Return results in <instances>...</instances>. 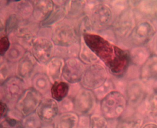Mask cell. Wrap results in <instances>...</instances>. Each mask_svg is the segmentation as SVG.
<instances>
[{"label": "cell", "instance_id": "1", "mask_svg": "<svg viewBox=\"0 0 157 128\" xmlns=\"http://www.w3.org/2000/svg\"><path fill=\"white\" fill-rule=\"evenodd\" d=\"M82 38L113 77H124L131 64L128 49L119 46L96 33H85Z\"/></svg>", "mask_w": 157, "mask_h": 128}, {"label": "cell", "instance_id": "2", "mask_svg": "<svg viewBox=\"0 0 157 128\" xmlns=\"http://www.w3.org/2000/svg\"><path fill=\"white\" fill-rule=\"evenodd\" d=\"M85 13L87 16L92 33H99L110 29L114 14L107 3L99 1H85Z\"/></svg>", "mask_w": 157, "mask_h": 128}, {"label": "cell", "instance_id": "3", "mask_svg": "<svg viewBox=\"0 0 157 128\" xmlns=\"http://www.w3.org/2000/svg\"><path fill=\"white\" fill-rule=\"evenodd\" d=\"M127 107L124 94L117 90L111 91L99 102L101 114L110 121L120 119L125 113Z\"/></svg>", "mask_w": 157, "mask_h": 128}, {"label": "cell", "instance_id": "4", "mask_svg": "<svg viewBox=\"0 0 157 128\" xmlns=\"http://www.w3.org/2000/svg\"><path fill=\"white\" fill-rule=\"evenodd\" d=\"M81 37L75 24L67 19L53 26L51 33V40L56 46H71L80 42Z\"/></svg>", "mask_w": 157, "mask_h": 128}, {"label": "cell", "instance_id": "5", "mask_svg": "<svg viewBox=\"0 0 157 128\" xmlns=\"http://www.w3.org/2000/svg\"><path fill=\"white\" fill-rule=\"evenodd\" d=\"M131 7L114 16L110 29L114 38L118 40H127L137 23L135 13Z\"/></svg>", "mask_w": 157, "mask_h": 128}, {"label": "cell", "instance_id": "6", "mask_svg": "<svg viewBox=\"0 0 157 128\" xmlns=\"http://www.w3.org/2000/svg\"><path fill=\"white\" fill-rule=\"evenodd\" d=\"M150 90L149 86L140 78L128 81L124 93L128 107L132 110H137L145 100Z\"/></svg>", "mask_w": 157, "mask_h": 128}, {"label": "cell", "instance_id": "7", "mask_svg": "<svg viewBox=\"0 0 157 128\" xmlns=\"http://www.w3.org/2000/svg\"><path fill=\"white\" fill-rule=\"evenodd\" d=\"M108 72L101 62L87 65L80 84L83 88L94 91L101 87L108 78Z\"/></svg>", "mask_w": 157, "mask_h": 128}, {"label": "cell", "instance_id": "8", "mask_svg": "<svg viewBox=\"0 0 157 128\" xmlns=\"http://www.w3.org/2000/svg\"><path fill=\"white\" fill-rule=\"evenodd\" d=\"M43 96L33 87L26 88L15 104V110L19 118L36 113Z\"/></svg>", "mask_w": 157, "mask_h": 128}, {"label": "cell", "instance_id": "9", "mask_svg": "<svg viewBox=\"0 0 157 128\" xmlns=\"http://www.w3.org/2000/svg\"><path fill=\"white\" fill-rule=\"evenodd\" d=\"M38 31L39 26L37 23L22 22L16 31L10 36L11 38H14L11 42L17 43L25 50H29L31 49L34 40L37 38Z\"/></svg>", "mask_w": 157, "mask_h": 128}, {"label": "cell", "instance_id": "10", "mask_svg": "<svg viewBox=\"0 0 157 128\" xmlns=\"http://www.w3.org/2000/svg\"><path fill=\"white\" fill-rule=\"evenodd\" d=\"M72 99L74 105L73 112L78 116H90L93 114L97 104L93 91L82 87Z\"/></svg>", "mask_w": 157, "mask_h": 128}, {"label": "cell", "instance_id": "11", "mask_svg": "<svg viewBox=\"0 0 157 128\" xmlns=\"http://www.w3.org/2000/svg\"><path fill=\"white\" fill-rule=\"evenodd\" d=\"M157 28L152 22L144 20L137 22L127 40L135 46L147 45L156 32Z\"/></svg>", "mask_w": 157, "mask_h": 128}, {"label": "cell", "instance_id": "12", "mask_svg": "<svg viewBox=\"0 0 157 128\" xmlns=\"http://www.w3.org/2000/svg\"><path fill=\"white\" fill-rule=\"evenodd\" d=\"M31 53L39 64L47 65L55 56V45L51 39L44 36L39 37L33 44Z\"/></svg>", "mask_w": 157, "mask_h": 128}, {"label": "cell", "instance_id": "13", "mask_svg": "<svg viewBox=\"0 0 157 128\" xmlns=\"http://www.w3.org/2000/svg\"><path fill=\"white\" fill-rule=\"evenodd\" d=\"M86 65L78 58L66 59L63 66L62 76L64 80L70 84H79L83 76Z\"/></svg>", "mask_w": 157, "mask_h": 128}, {"label": "cell", "instance_id": "14", "mask_svg": "<svg viewBox=\"0 0 157 128\" xmlns=\"http://www.w3.org/2000/svg\"><path fill=\"white\" fill-rule=\"evenodd\" d=\"M26 88L24 81L17 76L11 77L1 87L2 99L8 104H15Z\"/></svg>", "mask_w": 157, "mask_h": 128}, {"label": "cell", "instance_id": "15", "mask_svg": "<svg viewBox=\"0 0 157 128\" xmlns=\"http://www.w3.org/2000/svg\"><path fill=\"white\" fill-rule=\"evenodd\" d=\"M36 113L42 124L50 125L59 115V104L52 97H45L42 98Z\"/></svg>", "mask_w": 157, "mask_h": 128}, {"label": "cell", "instance_id": "16", "mask_svg": "<svg viewBox=\"0 0 157 128\" xmlns=\"http://www.w3.org/2000/svg\"><path fill=\"white\" fill-rule=\"evenodd\" d=\"M37 61L30 52H26L22 58L17 62L16 76L24 81L31 78L37 65Z\"/></svg>", "mask_w": 157, "mask_h": 128}, {"label": "cell", "instance_id": "17", "mask_svg": "<svg viewBox=\"0 0 157 128\" xmlns=\"http://www.w3.org/2000/svg\"><path fill=\"white\" fill-rule=\"evenodd\" d=\"M69 1H53L54 7L50 16L40 23L41 27L47 28L63 21L66 18Z\"/></svg>", "mask_w": 157, "mask_h": 128}, {"label": "cell", "instance_id": "18", "mask_svg": "<svg viewBox=\"0 0 157 128\" xmlns=\"http://www.w3.org/2000/svg\"><path fill=\"white\" fill-rule=\"evenodd\" d=\"M140 79L148 86L157 80V55L152 54L140 68Z\"/></svg>", "mask_w": 157, "mask_h": 128}, {"label": "cell", "instance_id": "19", "mask_svg": "<svg viewBox=\"0 0 157 128\" xmlns=\"http://www.w3.org/2000/svg\"><path fill=\"white\" fill-rule=\"evenodd\" d=\"M32 17L36 23L40 24L46 20L53 11V1H34Z\"/></svg>", "mask_w": 157, "mask_h": 128}, {"label": "cell", "instance_id": "20", "mask_svg": "<svg viewBox=\"0 0 157 128\" xmlns=\"http://www.w3.org/2000/svg\"><path fill=\"white\" fill-rule=\"evenodd\" d=\"M144 122V116L138 111L134 110L132 113L123 115L119 119L115 128H142Z\"/></svg>", "mask_w": 157, "mask_h": 128}, {"label": "cell", "instance_id": "21", "mask_svg": "<svg viewBox=\"0 0 157 128\" xmlns=\"http://www.w3.org/2000/svg\"><path fill=\"white\" fill-rule=\"evenodd\" d=\"M129 50L131 64L140 68L152 55L147 45L132 46Z\"/></svg>", "mask_w": 157, "mask_h": 128}, {"label": "cell", "instance_id": "22", "mask_svg": "<svg viewBox=\"0 0 157 128\" xmlns=\"http://www.w3.org/2000/svg\"><path fill=\"white\" fill-rule=\"evenodd\" d=\"M141 106H144L142 114L145 115L153 122H157V90L151 88Z\"/></svg>", "mask_w": 157, "mask_h": 128}, {"label": "cell", "instance_id": "23", "mask_svg": "<svg viewBox=\"0 0 157 128\" xmlns=\"http://www.w3.org/2000/svg\"><path fill=\"white\" fill-rule=\"evenodd\" d=\"M64 64L63 58L54 56L46 65V74L52 84L61 79Z\"/></svg>", "mask_w": 157, "mask_h": 128}, {"label": "cell", "instance_id": "24", "mask_svg": "<svg viewBox=\"0 0 157 128\" xmlns=\"http://www.w3.org/2000/svg\"><path fill=\"white\" fill-rule=\"evenodd\" d=\"M32 87L36 90L42 96H47L50 93L52 82L46 73L37 72L32 78Z\"/></svg>", "mask_w": 157, "mask_h": 128}, {"label": "cell", "instance_id": "25", "mask_svg": "<svg viewBox=\"0 0 157 128\" xmlns=\"http://www.w3.org/2000/svg\"><path fill=\"white\" fill-rule=\"evenodd\" d=\"M78 116L74 112L62 113L54 122V128H78Z\"/></svg>", "mask_w": 157, "mask_h": 128}, {"label": "cell", "instance_id": "26", "mask_svg": "<svg viewBox=\"0 0 157 128\" xmlns=\"http://www.w3.org/2000/svg\"><path fill=\"white\" fill-rule=\"evenodd\" d=\"M33 12V4L29 1H21L14 6V13H15L22 22H27L32 17Z\"/></svg>", "mask_w": 157, "mask_h": 128}, {"label": "cell", "instance_id": "27", "mask_svg": "<svg viewBox=\"0 0 157 128\" xmlns=\"http://www.w3.org/2000/svg\"><path fill=\"white\" fill-rule=\"evenodd\" d=\"M70 85L66 81H56L52 84L50 88L52 98L55 100L56 102H59L67 97Z\"/></svg>", "mask_w": 157, "mask_h": 128}, {"label": "cell", "instance_id": "28", "mask_svg": "<svg viewBox=\"0 0 157 128\" xmlns=\"http://www.w3.org/2000/svg\"><path fill=\"white\" fill-rule=\"evenodd\" d=\"M78 58L86 66L100 62L94 52L89 48L81 37Z\"/></svg>", "mask_w": 157, "mask_h": 128}, {"label": "cell", "instance_id": "29", "mask_svg": "<svg viewBox=\"0 0 157 128\" xmlns=\"http://www.w3.org/2000/svg\"><path fill=\"white\" fill-rule=\"evenodd\" d=\"M25 49L19 44L11 42V45L5 55L6 61L10 64L18 62L25 54Z\"/></svg>", "mask_w": 157, "mask_h": 128}, {"label": "cell", "instance_id": "30", "mask_svg": "<svg viewBox=\"0 0 157 128\" xmlns=\"http://www.w3.org/2000/svg\"><path fill=\"white\" fill-rule=\"evenodd\" d=\"M136 10L143 16H155L157 9V1H138L136 4Z\"/></svg>", "mask_w": 157, "mask_h": 128}, {"label": "cell", "instance_id": "31", "mask_svg": "<svg viewBox=\"0 0 157 128\" xmlns=\"http://www.w3.org/2000/svg\"><path fill=\"white\" fill-rule=\"evenodd\" d=\"M115 90H116V88L114 80L108 77V78L101 87L95 89L93 92L97 101L100 102L102 98Z\"/></svg>", "mask_w": 157, "mask_h": 128}, {"label": "cell", "instance_id": "32", "mask_svg": "<svg viewBox=\"0 0 157 128\" xmlns=\"http://www.w3.org/2000/svg\"><path fill=\"white\" fill-rule=\"evenodd\" d=\"M90 128H110L109 121L101 114L93 113L90 116Z\"/></svg>", "mask_w": 157, "mask_h": 128}, {"label": "cell", "instance_id": "33", "mask_svg": "<svg viewBox=\"0 0 157 128\" xmlns=\"http://www.w3.org/2000/svg\"><path fill=\"white\" fill-rule=\"evenodd\" d=\"M23 128H41L42 123L36 113L23 118L21 120Z\"/></svg>", "mask_w": 157, "mask_h": 128}, {"label": "cell", "instance_id": "34", "mask_svg": "<svg viewBox=\"0 0 157 128\" xmlns=\"http://www.w3.org/2000/svg\"><path fill=\"white\" fill-rule=\"evenodd\" d=\"M0 128H23L21 120L12 116H6L0 121Z\"/></svg>", "mask_w": 157, "mask_h": 128}, {"label": "cell", "instance_id": "35", "mask_svg": "<svg viewBox=\"0 0 157 128\" xmlns=\"http://www.w3.org/2000/svg\"><path fill=\"white\" fill-rule=\"evenodd\" d=\"M58 104L59 107V112L61 114L73 111L74 105L73 99L68 96L64 98L62 101L59 102Z\"/></svg>", "mask_w": 157, "mask_h": 128}, {"label": "cell", "instance_id": "36", "mask_svg": "<svg viewBox=\"0 0 157 128\" xmlns=\"http://www.w3.org/2000/svg\"><path fill=\"white\" fill-rule=\"evenodd\" d=\"M11 69L8 62H4L0 66V88L10 78Z\"/></svg>", "mask_w": 157, "mask_h": 128}, {"label": "cell", "instance_id": "37", "mask_svg": "<svg viewBox=\"0 0 157 128\" xmlns=\"http://www.w3.org/2000/svg\"><path fill=\"white\" fill-rule=\"evenodd\" d=\"M11 46V40L8 36L5 35L0 38V56H5Z\"/></svg>", "mask_w": 157, "mask_h": 128}, {"label": "cell", "instance_id": "38", "mask_svg": "<svg viewBox=\"0 0 157 128\" xmlns=\"http://www.w3.org/2000/svg\"><path fill=\"white\" fill-rule=\"evenodd\" d=\"M90 116L89 115L78 116V128H90Z\"/></svg>", "mask_w": 157, "mask_h": 128}, {"label": "cell", "instance_id": "39", "mask_svg": "<svg viewBox=\"0 0 157 128\" xmlns=\"http://www.w3.org/2000/svg\"><path fill=\"white\" fill-rule=\"evenodd\" d=\"M147 46L149 48L152 54L157 55V29L155 34Z\"/></svg>", "mask_w": 157, "mask_h": 128}, {"label": "cell", "instance_id": "40", "mask_svg": "<svg viewBox=\"0 0 157 128\" xmlns=\"http://www.w3.org/2000/svg\"><path fill=\"white\" fill-rule=\"evenodd\" d=\"M4 17V16L0 13V38L6 35V19Z\"/></svg>", "mask_w": 157, "mask_h": 128}, {"label": "cell", "instance_id": "41", "mask_svg": "<svg viewBox=\"0 0 157 128\" xmlns=\"http://www.w3.org/2000/svg\"><path fill=\"white\" fill-rule=\"evenodd\" d=\"M8 107L4 102L0 101V121L4 119L7 114Z\"/></svg>", "mask_w": 157, "mask_h": 128}, {"label": "cell", "instance_id": "42", "mask_svg": "<svg viewBox=\"0 0 157 128\" xmlns=\"http://www.w3.org/2000/svg\"><path fill=\"white\" fill-rule=\"evenodd\" d=\"M142 128H157V122H150L145 123Z\"/></svg>", "mask_w": 157, "mask_h": 128}, {"label": "cell", "instance_id": "43", "mask_svg": "<svg viewBox=\"0 0 157 128\" xmlns=\"http://www.w3.org/2000/svg\"><path fill=\"white\" fill-rule=\"evenodd\" d=\"M8 2V1H0V11H1L2 10H3L4 8L7 7V6L8 4V2Z\"/></svg>", "mask_w": 157, "mask_h": 128}, {"label": "cell", "instance_id": "44", "mask_svg": "<svg viewBox=\"0 0 157 128\" xmlns=\"http://www.w3.org/2000/svg\"><path fill=\"white\" fill-rule=\"evenodd\" d=\"M152 88L157 90V80H156V81L154 82V84H152Z\"/></svg>", "mask_w": 157, "mask_h": 128}, {"label": "cell", "instance_id": "45", "mask_svg": "<svg viewBox=\"0 0 157 128\" xmlns=\"http://www.w3.org/2000/svg\"><path fill=\"white\" fill-rule=\"evenodd\" d=\"M155 17H156L157 18V9H156V13H155Z\"/></svg>", "mask_w": 157, "mask_h": 128}]
</instances>
